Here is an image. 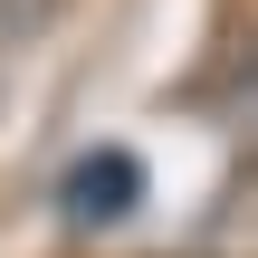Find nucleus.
<instances>
[{
	"label": "nucleus",
	"instance_id": "f257e3e1",
	"mask_svg": "<svg viewBox=\"0 0 258 258\" xmlns=\"http://www.w3.org/2000/svg\"><path fill=\"white\" fill-rule=\"evenodd\" d=\"M57 201H67V220H77V230H105V220H124V211L144 201V163H134L124 144H105V153H86V163L67 172V191H57Z\"/></svg>",
	"mask_w": 258,
	"mask_h": 258
}]
</instances>
